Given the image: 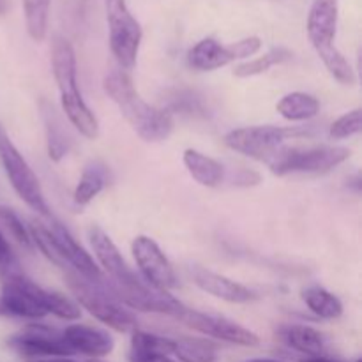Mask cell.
Wrapping results in <instances>:
<instances>
[{
    "instance_id": "obj_1",
    "label": "cell",
    "mask_w": 362,
    "mask_h": 362,
    "mask_svg": "<svg viewBox=\"0 0 362 362\" xmlns=\"http://www.w3.org/2000/svg\"><path fill=\"white\" fill-rule=\"evenodd\" d=\"M103 88L108 98L119 106L124 119L145 141H161L172 134L173 117L166 110L148 105L138 90L126 71L112 69L103 80Z\"/></svg>"
},
{
    "instance_id": "obj_2",
    "label": "cell",
    "mask_w": 362,
    "mask_h": 362,
    "mask_svg": "<svg viewBox=\"0 0 362 362\" xmlns=\"http://www.w3.org/2000/svg\"><path fill=\"white\" fill-rule=\"evenodd\" d=\"M67 285L74 299L78 300V306L87 310L101 324L108 325L117 332H134L138 329L136 317L119 300L113 299L101 285V281H88L74 272L67 278Z\"/></svg>"
},
{
    "instance_id": "obj_3",
    "label": "cell",
    "mask_w": 362,
    "mask_h": 362,
    "mask_svg": "<svg viewBox=\"0 0 362 362\" xmlns=\"http://www.w3.org/2000/svg\"><path fill=\"white\" fill-rule=\"evenodd\" d=\"M306 129L297 126H250L230 131L225 136V144L232 151L267 165L278 154L286 140L306 136Z\"/></svg>"
},
{
    "instance_id": "obj_4",
    "label": "cell",
    "mask_w": 362,
    "mask_h": 362,
    "mask_svg": "<svg viewBox=\"0 0 362 362\" xmlns=\"http://www.w3.org/2000/svg\"><path fill=\"white\" fill-rule=\"evenodd\" d=\"M350 158L346 147L318 145V147H286L283 145L278 154L267 163L274 175L288 173H325L339 166Z\"/></svg>"
},
{
    "instance_id": "obj_5",
    "label": "cell",
    "mask_w": 362,
    "mask_h": 362,
    "mask_svg": "<svg viewBox=\"0 0 362 362\" xmlns=\"http://www.w3.org/2000/svg\"><path fill=\"white\" fill-rule=\"evenodd\" d=\"M106 21L110 28V48L122 71L136 66L144 30L127 7L126 0H105Z\"/></svg>"
},
{
    "instance_id": "obj_6",
    "label": "cell",
    "mask_w": 362,
    "mask_h": 362,
    "mask_svg": "<svg viewBox=\"0 0 362 362\" xmlns=\"http://www.w3.org/2000/svg\"><path fill=\"white\" fill-rule=\"evenodd\" d=\"M0 161H2L4 172H6L9 184L16 191L18 197L37 214L49 218V207L46 204L45 193H42L41 182L34 170L30 168L23 156L20 154L14 144L11 141L9 134L0 126Z\"/></svg>"
},
{
    "instance_id": "obj_7",
    "label": "cell",
    "mask_w": 362,
    "mask_h": 362,
    "mask_svg": "<svg viewBox=\"0 0 362 362\" xmlns=\"http://www.w3.org/2000/svg\"><path fill=\"white\" fill-rule=\"evenodd\" d=\"M7 315L28 320H41L48 317L46 311V290L21 274L16 264L2 272V296Z\"/></svg>"
},
{
    "instance_id": "obj_8",
    "label": "cell",
    "mask_w": 362,
    "mask_h": 362,
    "mask_svg": "<svg viewBox=\"0 0 362 362\" xmlns=\"http://www.w3.org/2000/svg\"><path fill=\"white\" fill-rule=\"evenodd\" d=\"M262 48V39L250 35L232 45H221L214 37L198 41L187 53V64L197 71H216L239 59H250Z\"/></svg>"
},
{
    "instance_id": "obj_9",
    "label": "cell",
    "mask_w": 362,
    "mask_h": 362,
    "mask_svg": "<svg viewBox=\"0 0 362 362\" xmlns=\"http://www.w3.org/2000/svg\"><path fill=\"white\" fill-rule=\"evenodd\" d=\"M101 285L122 306L144 311V313H159L177 317L184 308V304L177 300L173 296H170L168 292L152 288L145 281L133 283V285H119V283L105 281L103 279Z\"/></svg>"
},
{
    "instance_id": "obj_10",
    "label": "cell",
    "mask_w": 362,
    "mask_h": 362,
    "mask_svg": "<svg viewBox=\"0 0 362 362\" xmlns=\"http://www.w3.org/2000/svg\"><path fill=\"white\" fill-rule=\"evenodd\" d=\"M175 318L182 322L184 325H187L189 329H193V331L209 336V338L221 339V341L233 343V345L240 346L260 345V338L253 331L243 327L240 324H237V322L230 320L226 317L202 313V311L189 310V308L184 306L182 311Z\"/></svg>"
},
{
    "instance_id": "obj_11",
    "label": "cell",
    "mask_w": 362,
    "mask_h": 362,
    "mask_svg": "<svg viewBox=\"0 0 362 362\" xmlns=\"http://www.w3.org/2000/svg\"><path fill=\"white\" fill-rule=\"evenodd\" d=\"M131 251L145 283L152 288L168 292L179 285L175 269L154 239L147 235H138L131 244Z\"/></svg>"
},
{
    "instance_id": "obj_12",
    "label": "cell",
    "mask_w": 362,
    "mask_h": 362,
    "mask_svg": "<svg viewBox=\"0 0 362 362\" xmlns=\"http://www.w3.org/2000/svg\"><path fill=\"white\" fill-rule=\"evenodd\" d=\"M9 346H13L18 354L28 359L73 356V350L67 346L62 332L41 324L28 325L20 334L13 336L9 339Z\"/></svg>"
},
{
    "instance_id": "obj_13",
    "label": "cell",
    "mask_w": 362,
    "mask_h": 362,
    "mask_svg": "<svg viewBox=\"0 0 362 362\" xmlns=\"http://www.w3.org/2000/svg\"><path fill=\"white\" fill-rule=\"evenodd\" d=\"M88 240H90L95 258L101 265L99 269H101L103 274L108 276L110 281L119 283V285H133V283L141 281L136 272L131 271L129 265L120 255L119 247L113 244V240L110 239V235L101 226L92 225L88 228Z\"/></svg>"
},
{
    "instance_id": "obj_14",
    "label": "cell",
    "mask_w": 362,
    "mask_h": 362,
    "mask_svg": "<svg viewBox=\"0 0 362 362\" xmlns=\"http://www.w3.org/2000/svg\"><path fill=\"white\" fill-rule=\"evenodd\" d=\"M49 232H52L57 250H59L62 260L66 262L67 269H74L78 276L88 279V281L99 283L105 279V274H103L99 265L94 262V258L81 247V244H78V240L71 235V232L62 223L52 219Z\"/></svg>"
},
{
    "instance_id": "obj_15",
    "label": "cell",
    "mask_w": 362,
    "mask_h": 362,
    "mask_svg": "<svg viewBox=\"0 0 362 362\" xmlns=\"http://www.w3.org/2000/svg\"><path fill=\"white\" fill-rule=\"evenodd\" d=\"M339 0H313L308 13L306 32L315 52L334 46L336 32H338Z\"/></svg>"
},
{
    "instance_id": "obj_16",
    "label": "cell",
    "mask_w": 362,
    "mask_h": 362,
    "mask_svg": "<svg viewBox=\"0 0 362 362\" xmlns=\"http://www.w3.org/2000/svg\"><path fill=\"white\" fill-rule=\"evenodd\" d=\"M62 336L73 354H81L90 359L106 357L113 352V346H115V341L108 332L98 327H90V325L73 324L64 329Z\"/></svg>"
},
{
    "instance_id": "obj_17",
    "label": "cell",
    "mask_w": 362,
    "mask_h": 362,
    "mask_svg": "<svg viewBox=\"0 0 362 362\" xmlns=\"http://www.w3.org/2000/svg\"><path fill=\"white\" fill-rule=\"evenodd\" d=\"M52 69L60 98L80 94L76 78V53L73 45L62 35H55L52 45Z\"/></svg>"
},
{
    "instance_id": "obj_18",
    "label": "cell",
    "mask_w": 362,
    "mask_h": 362,
    "mask_svg": "<svg viewBox=\"0 0 362 362\" xmlns=\"http://www.w3.org/2000/svg\"><path fill=\"white\" fill-rule=\"evenodd\" d=\"M193 279L198 288L211 293L216 299L226 300V303L246 304L255 299V293L250 288L233 281V279L226 278V276L216 274V272L207 271L204 267L193 269Z\"/></svg>"
},
{
    "instance_id": "obj_19",
    "label": "cell",
    "mask_w": 362,
    "mask_h": 362,
    "mask_svg": "<svg viewBox=\"0 0 362 362\" xmlns=\"http://www.w3.org/2000/svg\"><path fill=\"white\" fill-rule=\"evenodd\" d=\"M182 161L189 175L202 186L216 187L225 180V168H223L221 163L194 151V148L184 151Z\"/></svg>"
},
{
    "instance_id": "obj_20",
    "label": "cell",
    "mask_w": 362,
    "mask_h": 362,
    "mask_svg": "<svg viewBox=\"0 0 362 362\" xmlns=\"http://www.w3.org/2000/svg\"><path fill=\"white\" fill-rule=\"evenodd\" d=\"M276 110L283 119L290 120V122H303V120H310L318 115L320 103L315 95L306 94V92H290L279 99Z\"/></svg>"
},
{
    "instance_id": "obj_21",
    "label": "cell",
    "mask_w": 362,
    "mask_h": 362,
    "mask_svg": "<svg viewBox=\"0 0 362 362\" xmlns=\"http://www.w3.org/2000/svg\"><path fill=\"white\" fill-rule=\"evenodd\" d=\"M283 341L290 346V349L297 350V352L304 354L308 357L322 356L324 352V336L313 327L308 325H286L279 331Z\"/></svg>"
},
{
    "instance_id": "obj_22",
    "label": "cell",
    "mask_w": 362,
    "mask_h": 362,
    "mask_svg": "<svg viewBox=\"0 0 362 362\" xmlns=\"http://www.w3.org/2000/svg\"><path fill=\"white\" fill-rule=\"evenodd\" d=\"M303 300L311 313L324 320H334L343 315V304L334 293L325 290L324 286L311 285L303 290Z\"/></svg>"
},
{
    "instance_id": "obj_23",
    "label": "cell",
    "mask_w": 362,
    "mask_h": 362,
    "mask_svg": "<svg viewBox=\"0 0 362 362\" xmlns=\"http://www.w3.org/2000/svg\"><path fill=\"white\" fill-rule=\"evenodd\" d=\"M173 357L179 362H216L218 349L212 341L202 338L173 339Z\"/></svg>"
},
{
    "instance_id": "obj_24",
    "label": "cell",
    "mask_w": 362,
    "mask_h": 362,
    "mask_svg": "<svg viewBox=\"0 0 362 362\" xmlns=\"http://www.w3.org/2000/svg\"><path fill=\"white\" fill-rule=\"evenodd\" d=\"M106 186V168L98 165H88L81 173L76 187H74V202L78 205H87L105 189Z\"/></svg>"
},
{
    "instance_id": "obj_25",
    "label": "cell",
    "mask_w": 362,
    "mask_h": 362,
    "mask_svg": "<svg viewBox=\"0 0 362 362\" xmlns=\"http://www.w3.org/2000/svg\"><path fill=\"white\" fill-rule=\"evenodd\" d=\"M49 6H52V0H23L25 25H27V32L32 41H45L48 34Z\"/></svg>"
},
{
    "instance_id": "obj_26",
    "label": "cell",
    "mask_w": 362,
    "mask_h": 362,
    "mask_svg": "<svg viewBox=\"0 0 362 362\" xmlns=\"http://www.w3.org/2000/svg\"><path fill=\"white\" fill-rule=\"evenodd\" d=\"M292 59V52L286 48H272L269 49L267 53L264 55L257 57L253 60H247V62L239 64L233 69V74L237 78H250V76H257V74L267 73L271 67L279 66V64L286 62V60Z\"/></svg>"
},
{
    "instance_id": "obj_27",
    "label": "cell",
    "mask_w": 362,
    "mask_h": 362,
    "mask_svg": "<svg viewBox=\"0 0 362 362\" xmlns=\"http://www.w3.org/2000/svg\"><path fill=\"white\" fill-rule=\"evenodd\" d=\"M45 124H46V138H48V156L52 161L59 163L69 151V140L67 134L62 131L59 119L53 113V108L45 112Z\"/></svg>"
},
{
    "instance_id": "obj_28",
    "label": "cell",
    "mask_w": 362,
    "mask_h": 362,
    "mask_svg": "<svg viewBox=\"0 0 362 362\" xmlns=\"http://www.w3.org/2000/svg\"><path fill=\"white\" fill-rule=\"evenodd\" d=\"M318 57H320L324 66L327 67V71L334 80H338L343 85L356 83V73H354L352 66L336 46L324 49V52L318 53Z\"/></svg>"
},
{
    "instance_id": "obj_29",
    "label": "cell",
    "mask_w": 362,
    "mask_h": 362,
    "mask_svg": "<svg viewBox=\"0 0 362 362\" xmlns=\"http://www.w3.org/2000/svg\"><path fill=\"white\" fill-rule=\"evenodd\" d=\"M131 352L138 354H156V356H172L173 339L163 336L151 334V332L134 331L131 338Z\"/></svg>"
},
{
    "instance_id": "obj_30",
    "label": "cell",
    "mask_w": 362,
    "mask_h": 362,
    "mask_svg": "<svg viewBox=\"0 0 362 362\" xmlns=\"http://www.w3.org/2000/svg\"><path fill=\"white\" fill-rule=\"evenodd\" d=\"M46 311L48 315L67 322L78 320L81 317L80 306L74 300L59 292H49V290H46Z\"/></svg>"
},
{
    "instance_id": "obj_31",
    "label": "cell",
    "mask_w": 362,
    "mask_h": 362,
    "mask_svg": "<svg viewBox=\"0 0 362 362\" xmlns=\"http://www.w3.org/2000/svg\"><path fill=\"white\" fill-rule=\"evenodd\" d=\"M0 225L6 228V232L9 233L20 246L30 250L32 240L30 235H28V228L23 225L20 216H18L13 209L6 207V205H0Z\"/></svg>"
},
{
    "instance_id": "obj_32",
    "label": "cell",
    "mask_w": 362,
    "mask_h": 362,
    "mask_svg": "<svg viewBox=\"0 0 362 362\" xmlns=\"http://www.w3.org/2000/svg\"><path fill=\"white\" fill-rule=\"evenodd\" d=\"M361 110L356 108L331 124L329 136L334 138V140H343V138H350L354 134L361 133Z\"/></svg>"
},
{
    "instance_id": "obj_33",
    "label": "cell",
    "mask_w": 362,
    "mask_h": 362,
    "mask_svg": "<svg viewBox=\"0 0 362 362\" xmlns=\"http://www.w3.org/2000/svg\"><path fill=\"white\" fill-rule=\"evenodd\" d=\"M175 110H179V112L194 113L200 110V103H198V99L194 98V95L179 90L175 94V98H172V110H168V113L175 112Z\"/></svg>"
},
{
    "instance_id": "obj_34",
    "label": "cell",
    "mask_w": 362,
    "mask_h": 362,
    "mask_svg": "<svg viewBox=\"0 0 362 362\" xmlns=\"http://www.w3.org/2000/svg\"><path fill=\"white\" fill-rule=\"evenodd\" d=\"M14 264H16V262H14L9 243H7V239L4 237V233L0 232V274H2L4 271H7L9 267H13Z\"/></svg>"
},
{
    "instance_id": "obj_35",
    "label": "cell",
    "mask_w": 362,
    "mask_h": 362,
    "mask_svg": "<svg viewBox=\"0 0 362 362\" xmlns=\"http://www.w3.org/2000/svg\"><path fill=\"white\" fill-rule=\"evenodd\" d=\"M129 362H177L170 359V356H156V354H129Z\"/></svg>"
},
{
    "instance_id": "obj_36",
    "label": "cell",
    "mask_w": 362,
    "mask_h": 362,
    "mask_svg": "<svg viewBox=\"0 0 362 362\" xmlns=\"http://www.w3.org/2000/svg\"><path fill=\"white\" fill-rule=\"evenodd\" d=\"M27 362H76L69 357H46V359H28Z\"/></svg>"
},
{
    "instance_id": "obj_37",
    "label": "cell",
    "mask_w": 362,
    "mask_h": 362,
    "mask_svg": "<svg viewBox=\"0 0 362 362\" xmlns=\"http://www.w3.org/2000/svg\"><path fill=\"white\" fill-rule=\"evenodd\" d=\"M303 362H341V361H336L331 359V357H325V356H315V357H308Z\"/></svg>"
},
{
    "instance_id": "obj_38",
    "label": "cell",
    "mask_w": 362,
    "mask_h": 362,
    "mask_svg": "<svg viewBox=\"0 0 362 362\" xmlns=\"http://www.w3.org/2000/svg\"><path fill=\"white\" fill-rule=\"evenodd\" d=\"M246 362H281V361H272V359H251Z\"/></svg>"
},
{
    "instance_id": "obj_39",
    "label": "cell",
    "mask_w": 362,
    "mask_h": 362,
    "mask_svg": "<svg viewBox=\"0 0 362 362\" xmlns=\"http://www.w3.org/2000/svg\"><path fill=\"white\" fill-rule=\"evenodd\" d=\"M0 315H7V311H6V308H4L2 300H0Z\"/></svg>"
},
{
    "instance_id": "obj_40",
    "label": "cell",
    "mask_w": 362,
    "mask_h": 362,
    "mask_svg": "<svg viewBox=\"0 0 362 362\" xmlns=\"http://www.w3.org/2000/svg\"><path fill=\"white\" fill-rule=\"evenodd\" d=\"M87 362H106V361H101V359H88Z\"/></svg>"
},
{
    "instance_id": "obj_41",
    "label": "cell",
    "mask_w": 362,
    "mask_h": 362,
    "mask_svg": "<svg viewBox=\"0 0 362 362\" xmlns=\"http://www.w3.org/2000/svg\"><path fill=\"white\" fill-rule=\"evenodd\" d=\"M4 11V0H0V13Z\"/></svg>"
}]
</instances>
